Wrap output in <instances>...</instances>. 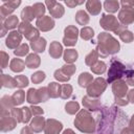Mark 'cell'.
Returning a JSON list of instances; mask_svg holds the SVG:
<instances>
[{"instance_id":"15","label":"cell","mask_w":134,"mask_h":134,"mask_svg":"<svg viewBox=\"0 0 134 134\" xmlns=\"http://www.w3.org/2000/svg\"><path fill=\"white\" fill-rule=\"evenodd\" d=\"M30 46L32 47V49L35 51H37V52H43L44 51V48L46 46V41L43 38H39L38 40L31 41Z\"/></svg>"},{"instance_id":"44","label":"cell","mask_w":134,"mask_h":134,"mask_svg":"<svg viewBox=\"0 0 134 134\" xmlns=\"http://www.w3.org/2000/svg\"><path fill=\"white\" fill-rule=\"evenodd\" d=\"M1 54H2V57H3V59H2V68H5V66H6V61L8 60V55L5 53V52H1Z\"/></svg>"},{"instance_id":"48","label":"cell","mask_w":134,"mask_h":134,"mask_svg":"<svg viewBox=\"0 0 134 134\" xmlns=\"http://www.w3.org/2000/svg\"><path fill=\"white\" fill-rule=\"evenodd\" d=\"M63 134H74V133H73V131H72V130H70V129H68V130H65Z\"/></svg>"},{"instance_id":"3","label":"cell","mask_w":134,"mask_h":134,"mask_svg":"<svg viewBox=\"0 0 134 134\" xmlns=\"http://www.w3.org/2000/svg\"><path fill=\"white\" fill-rule=\"evenodd\" d=\"M129 71V70H128ZM128 71L126 70V66H124L121 63L117 62V61H112V65L111 68L109 70V77H108V82L111 83L112 81L116 80V79H120L124 75L128 74Z\"/></svg>"},{"instance_id":"30","label":"cell","mask_w":134,"mask_h":134,"mask_svg":"<svg viewBox=\"0 0 134 134\" xmlns=\"http://www.w3.org/2000/svg\"><path fill=\"white\" fill-rule=\"evenodd\" d=\"M90 68H91V70H92L93 72H95V73H103V72L106 70V65H105L104 62L97 61V62L95 63V65H92Z\"/></svg>"},{"instance_id":"20","label":"cell","mask_w":134,"mask_h":134,"mask_svg":"<svg viewBox=\"0 0 134 134\" xmlns=\"http://www.w3.org/2000/svg\"><path fill=\"white\" fill-rule=\"evenodd\" d=\"M27 102H29L30 104H38V103H40L38 90H36L34 88L28 90V92H27Z\"/></svg>"},{"instance_id":"10","label":"cell","mask_w":134,"mask_h":134,"mask_svg":"<svg viewBox=\"0 0 134 134\" xmlns=\"http://www.w3.org/2000/svg\"><path fill=\"white\" fill-rule=\"evenodd\" d=\"M126 91H127L126 82L118 81V82H115L113 84V92H114V95H115V99L125 96L126 95Z\"/></svg>"},{"instance_id":"9","label":"cell","mask_w":134,"mask_h":134,"mask_svg":"<svg viewBox=\"0 0 134 134\" xmlns=\"http://www.w3.org/2000/svg\"><path fill=\"white\" fill-rule=\"evenodd\" d=\"M63 126L61 122L54 120V119H48L47 125L45 127V133L46 134H59V132L62 130Z\"/></svg>"},{"instance_id":"11","label":"cell","mask_w":134,"mask_h":134,"mask_svg":"<svg viewBox=\"0 0 134 134\" xmlns=\"http://www.w3.org/2000/svg\"><path fill=\"white\" fill-rule=\"evenodd\" d=\"M21 42V35L18 31H12L6 39V46L8 48H16Z\"/></svg>"},{"instance_id":"34","label":"cell","mask_w":134,"mask_h":134,"mask_svg":"<svg viewBox=\"0 0 134 134\" xmlns=\"http://www.w3.org/2000/svg\"><path fill=\"white\" fill-rule=\"evenodd\" d=\"M65 108L66 112H68L69 114H74L79 110V104L76 102H69L68 104H66Z\"/></svg>"},{"instance_id":"22","label":"cell","mask_w":134,"mask_h":134,"mask_svg":"<svg viewBox=\"0 0 134 134\" xmlns=\"http://www.w3.org/2000/svg\"><path fill=\"white\" fill-rule=\"evenodd\" d=\"M92 82V75H90L89 73L85 72V73H82L80 75V79H79V84L81 87H87L90 85V83Z\"/></svg>"},{"instance_id":"25","label":"cell","mask_w":134,"mask_h":134,"mask_svg":"<svg viewBox=\"0 0 134 134\" xmlns=\"http://www.w3.org/2000/svg\"><path fill=\"white\" fill-rule=\"evenodd\" d=\"M21 16H22V19H23L24 22H25V21H30V20L35 17L34 9H32L31 7H29V6H27V7H25V8L22 10Z\"/></svg>"},{"instance_id":"12","label":"cell","mask_w":134,"mask_h":134,"mask_svg":"<svg viewBox=\"0 0 134 134\" xmlns=\"http://www.w3.org/2000/svg\"><path fill=\"white\" fill-rule=\"evenodd\" d=\"M37 26L42 29V30H49L51 28H53L54 26V22L52 19H50L49 17H43L41 19H38L37 21Z\"/></svg>"},{"instance_id":"17","label":"cell","mask_w":134,"mask_h":134,"mask_svg":"<svg viewBox=\"0 0 134 134\" xmlns=\"http://www.w3.org/2000/svg\"><path fill=\"white\" fill-rule=\"evenodd\" d=\"M44 128V118L43 117H35L30 124V129L34 132H40Z\"/></svg>"},{"instance_id":"40","label":"cell","mask_w":134,"mask_h":134,"mask_svg":"<svg viewBox=\"0 0 134 134\" xmlns=\"http://www.w3.org/2000/svg\"><path fill=\"white\" fill-rule=\"evenodd\" d=\"M119 36H120V39H121L122 41H125L126 43H130V42L133 40V35H132V32H130V31H128V30L120 32Z\"/></svg>"},{"instance_id":"28","label":"cell","mask_w":134,"mask_h":134,"mask_svg":"<svg viewBox=\"0 0 134 134\" xmlns=\"http://www.w3.org/2000/svg\"><path fill=\"white\" fill-rule=\"evenodd\" d=\"M87 8H88V10H89L91 14L96 15V14L99 12L98 8H100V4H99L98 2H95V1H89V2L87 3Z\"/></svg>"},{"instance_id":"26","label":"cell","mask_w":134,"mask_h":134,"mask_svg":"<svg viewBox=\"0 0 134 134\" xmlns=\"http://www.w3.org/2000/svg\"><path fill=\"white\" fill-rule=\"evenodd\" d=\"M20 118H21V122H27L30 118V110L27 107H23L20 109Z\"/></svg>"},{"instance_id":"47","label":"cell","mask_w":134,"mask_h":134,"mask_svg":"<svg viewBox=\"0 0 134 134\" xmlns=\"http://www.w3.org/2000/svg\"><path fill=\"white\" fill-rule=\"evenodd\" d=\"M21 134H32V132H30V128H23L21 131Z\"/></svg>"},{"instance_id":"4","label":"cell","mask_w":134,"mask_h":134,"mask_svg":"<svg viewBox=\"0 0 134 134\" xmlns=\"http://www.w3.org/2000/svg\"><path fill=\"white\" fill-rule=\"evenodd\" d=\"M16 122L17 121L15 120V118L12 117L6 110L1 109V130L3 132L13 130L16 126Z\"/></svg>"},{"instance_id":"5","label":"cell","mask_w":134,"mask_h":134,"mask_svg":"<svg viewBox=\"0 0 134 134\" xmlns=\"http://www.w3.org/2000/svg\"><path fill=\"white\" fill-rule=\"evenodd\" d=\"M106 88V81L102 77H98L94 81L92 85L88 87V95L91 96H98L103 93V91Z\"/></svg>"},{"instance_id":"41","label":"cell","mask_w":134,"mask_h":134,"mask_svg":"<svg viewBox=\"0 0 134 134\" xmlns=\"http://www.w3.org/2000/svg\"><path fill=\"white\" fill-rule=\"evenodd\" d=\"M105 7L107 12H116L117 7H118V3L117 2H111V1H107L105 2Z\"/></svg>"},{"instance_id":"8","label":"cell","mask_w":134,"mask_h":134,"mask_svg":"<svg viewBox=\"0 0 134 134\" xmlns=\"http://www.w3.org/2000/svg\"><path fill=\"white\" fill-rule=\"evenodd\" d=\"M100 24L103 26V28L105 29H110V30H115L116 31V27H119L118 22L116 21V19L114 18V16H106L104 15L102 20H100Z\"/></svg>"},{"instance_id":"13","label":"cell","mask_w":134,"mask_h":134,"mask_svg":"<svg viewBox=\"0 0 134 134\" xmlns=\"http://www.w3.org/2000/svg\"><path fill=\"white\" fill-rule=\"evenodd\" d=\"M134 17V9L132 8H124L119 14V19L124 24H129L133 21Z\"/></svg>"},{"instance_id":"39","label":"cell","mask_w":134,"mask_h":134,"mask_svg":"<svg viewBox=\"0 0 134 134\" xmlns=\"http://www.w3.org/2000/svg\"><path fill=\"white\" fill-rule=\"evenodd\" d=\"M54 77L57 79V80H59V81H62V82H65V81H68L69 79H70V76H68L62 69H60V70H57L55 72H54Z\"/></svg>"},{"instance_id":"46","label":"cell","mask_w":134,"mask_h":134,"mask_svg":"<svg viewBox=\"0 0 134 134\" xmlns=\"http://www.w3.org/2000/svg\"><path fill=\"white\" fill-rule=\"evenodd\" d=\"M121 134H134V131L132 128H127L126 130H124L121 132Z\"/></svg>"},{"instance_id":"31","label":"cell","mask_w":134,"mask_h":134,"mask_svg":"<svg viewBox=\"0 0 134 134\" xmlns=\"http://www.w3.org/2000/svg\"><path fill=\"white\" fill-rule=\"evenodd\" d=\"M13 106H14V103H13L12 97H9L7 95H5V96L2 97V99H1V109L6 110L8 108H12Z\"/></svg>"},{"instance_id":"36","label":"cell","mask_w":134,"mask_h":134,"mask_svg":"<svg viewBox=\"0 0 134 134\" xmlns=\"http://www.w3.org/2000/svg\"><path fill=\"white\" fill-rule=\"evenodd\" d=\"M14 53L16 55H25L26 53H28V45L21 44L19 47L16 48V50H14Z\"/></svg>"},{"instance_id":"27","label":"cell","mask_w":134,"mask_h":134,"mask_svg":"<svg viewBox=\"0 0 134 134\" xmlns=\"http://www.w3.org/2000/svg\"><path fill=\"white\" fill-rule=\"evenodd\" d=\"M60 95L61 97L63 98H68L70 95H71V92H72V88L70 85L68 84H65V85H62L61 86V91H60Z\"/></svg>"},{"instance_id":"29","label":"cell","mask_w":134,"mask_h":134,"mask_svg":"<svg viewBox=\"0 0 134 134\" xmlns=\"http://www.w3.org/2000/svg\"><path fill=\"white\" fill-rule=\"evenodd\" d=\"M75 18H76V21H77L80 24H83V25L87 24L88 21H89V18H88L87 14H86L84 10H80V12H77Z\"/></svg>"},{"instance_id":"19","label":"cell","mask_w":134,"mask_h":134,"mask_svg":"<svg viewBox=\"0 0 134 134\" xmlns=\"http://www.w3.org/2000/svg\"><path fill=\"white\" fill-rule=\"evenodd\" d=\"M1 84L3 87H7V88H14L17 86V83H16V80L6 75V74H2L1 76Z\"/></svg>"},{"instance_id":"16","label":"cell","mask_w":134,"mask_h":134,"mask_svg":"<svg viewBox=\"0 0 134 134\" xmlns=\"http://www.w3.org/2000/svg\"><path fill=\"white\" fill-rule=\"evenodd\" d=\"M39 64H40V58L35 53L29 54L25 61V65L28 68H37L39 66Z\"/></svg>"},{"instance_id":"18","label":"cell","mask_w":134,"mask_h":134,"mask_svg":"<svg viewBox=\"0 0 134 134\" xmlns=\"http://www.w3.org/2000/svg\"><path fill=\"white\" fill-rule=\"evenodd\" d=\"M24 66H25V62H23L22 60L20 59H14L12 62H10V69L15 72H20L24 69Z\"/></svg>"},{"instance_id":"14","label":"cell","mask_w":134,"mask_h":134,"mask_svg":"<svg viewBox=\"0 0 134 134\" xmlns=\"http://www.w3.org/2000/svg\"><path fill=\"white\" fill-rule=\"evenodd\" d=\"M62 46H61V44L59 43V42H57V41H54V42H52L51 44H50V47H49V54L52 57V58H54V59H57V58H59L61 54H62Z\"/></svg>"},{"instance_id":"35","label":"cell","mask_w":134,"mask_h":134,"mask_svg":"<svg viewBox=\"0 0 134 134\" xmlns=\"http://www.w3.org/2000/svg\"><path fill=\"white\" fill-rule=\"evenodd\" d=\"M38 94H39V98L40 102H46L47 98L49 97V93H48V88L46 87H42L38 90Z\"/></svg>"},{"instance_id":"43","label":"cell","mask_w":134,"mask_h":134,"mask_svg":"<svg viewBox=\"0 0 134 134\" xmlns=\"http://www.w3.org/2000/svg\"><path fill=\"white\" fill-rule=\"evenodd\" d=\"M31 109V112L35 114V115H37V114H43V110L41 109V108H39V107H31L30 108Z\"/></svg>"},{"instance_id":"45","label":"cell","mask_w":134,"mask_h":134,"mask_svg":"<svg viewBox=\"0 0 134 134\" xmlns=\"http://www.w3.org/2000/svg\"><path fill=\"white\" fill-rule=\"evenodd\" d=\"M128 99L134 104V90H131L129 93H128Z\"/></svg>"},{"instance_id":"49","label":"cell","mask_w":134,"mask_h":134,"mask_svg":"<svg viewBox=\"0 0 134 134\" xmlns=\"http://www.w3.org/2000/svg\"><path fill=\"white\" fill-rule=\"evenodd\" d=\"M130 126H131V128L134 130V115H133V117H132V119H131V122H130Z\"/></svg>"},{"instance_id":"7","label":"cell","mask_w":134,"mask_h":134,"mask_svg":"<svg viewBox=\"0 0 134 134\" xmlns=\"http://www.w3.org/2000/svg\"><path fill=\"white\" fill-rule=\"evenodd\" d=\"M19 32H22L25 35V37L31 41H35L38 37H39V32L37 29H35L32 26H30V24L26 23V22H22L19 26Z\"/></svg>"},{"instance_id":"1","label":"cell","mask_w":134,"mask_h":134,"mask_svg":"<svg viewBox=\"0 0 134 134\" xmlns=\"http://www.w3.org/2000/svg\"><path fill=\"white\" fill-rule=\"evenodd\" d=\"M99 113L100 116L97 118V134H116L127 126V114L121 110H118V108H105L103 111L99 110Z\"/></svg>"},{"instance_id":"32","label":"cell","mask_w":134,"mask_h":134,"mask_svg":"<svg viewBox=\"0 0 134 134\" xmlns=\"http://www.w3.org/2000/svg\"><path fill=\"white\" fill-rule=\"evenodd\" d=\"M18 24V18L16 16H10L8 17V19H6L5 21V27L7 29H12V28H15Z\"/></svg>"},{"instance_id":"23","label":"cell","mask_w":134,"mask_h":134,"mask_svg":"<svg viewBox=\"0 0 134 134\" xmlns=\"http://www.w3.org/2000/svg\"><path fill=\"white\" fill-rule=\"evenodd\" d=\"M77 59V52L74 49H67L64 53V60L67 63H72Z\"/></svg>"},{"instance_id":"6","label":"cell","mask_w":134,"mask_h":134,"mask_svg":"<svg viewBox=\"0 0 134 134\" xmlns=\"http://www.w3.org/2000/svg\"><path fill=\"white\" fill-rule=\"evenodd\" d=\"M77 38V28L74 26H68L65 28V37L63 39V42L67 46H72L76 43Z\"/></svg>"},{"instance_id":"42","label":"cell","mask_w":134,"mask_h":134,"mask_svg":"<svg viewBox=\"0 0 134 134\" xmlns=\"http://www.w3.org/2000/svg\"><path fill=\"white\" fill-rule=\"evenodd\" d=\"M62 70H63L68 76H70V75L75 71V67H74L73 65H64L63 68H62Z\"/></svg>"},{"instance_id":"2","label":"cell","mask_w":134,"mask_h":134,"mask_svg":"<svg viewBox=\"0 0 134 134\" xmlns=\"http://www.w3.org/2000/svg\"><path fill=\"white\" fill-rule=\"evenodd\" d=\"M74 125L76 126V128L79 130L86 132V133H91L94 131L93 118L91 117V115L86 110H83L80 112L76 119L74 120Z\"/></svg>"},{"instance_id":"24","label":"cell","mask_w":134,"mask_h":134,"mask_svg":"<svg viewBox=\"0 0 134 134\" xmlns=\"http://www.w3.org/2000/svg\"><path fill=\"white\" fill-rule=\"evenodd\" d=\"M24 97H25V93H24L23 90L16 91L13 94V96H12V99H13L14 105H20V104H22L23 100H24Z\"/></svg>"},{"instance_id":"33","label":"cell","mask_w":134,"mask_h":134,"mask_svg":"<svg viewBox=\"0 0 134 134\" xmlns=\"http://www.w3.org/2000/svg\"><path fill=\"white\" fill-rule=\"evenodd\" d=\"M15 80L17 83V87L23 88V87H26L28 85V79L25 75H17L15 77Z\"/></svg>"},{"instance_id":"21","label":"cell","mask_w":134,"mask_h":134,"mask_svg":"<svg viewBox=\"0 0 134 134\" xmlns=\"http://www.w3.org/2000/svg\"><path fill=\"white\" fill-rule=\"evenodd\" d=\"M48 93H49V96L51 97H57L60 95V89H61V86L57 83H50L48 85Z\"/></svg>"},{"instance_id":"38","label":"cell","mask_w":134,"mask_h":134,"mask_svg":"<svg viewBox=\"0 0 134 134\" xmlns=\"http://www.w3.org/2000/svg\"><path fill=\"white\" fill-rule=\"evenodd\" d=\"M44 79H45V73H44L43 71H37L36 73H34V74L31 75V81H32L35 84L41 83Z\"/></svg>"},{"instance_id":"37","label":"cell","mask_w":134,"mask_h":134,"mask_svg":"<svg viewBox=\"0 0 134 134\" xmlns=\"http://www.w3.org/2000/svg\"><path fill=\"white\" fill-rule=\"evenodd\" d=\"M81 37L84 40H89V39H91L93 37V30L90 27H84L81 30Z\"/></svg>"}]
</instances>
